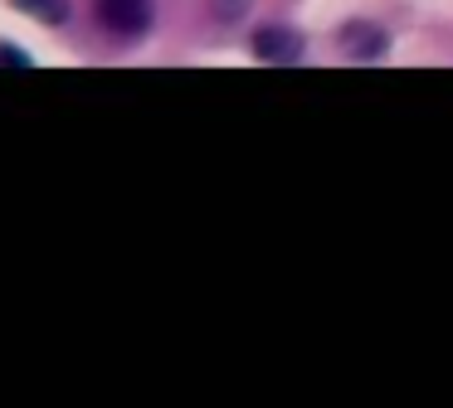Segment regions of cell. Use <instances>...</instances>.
Returning <instances> with one entry per match:
<instances>
[{
    "instance_id": "6da1fadb",
    "label": "cell",
    "mask_w": 453,
    "mask_h": 408,
    "mask_svg": "<svg viewBox=\"0 0 453 408\" xmlns=\"http://www.w3.org/2000/svg\"><path fill=\"white\" fill-rule=\"evenodd\" d=\"M93 19L112 39H142L157 25V5L151 0H93Z\"/></svg>"
},
{
    "instance_id": "7a4b0ae2",
    "label": "cell",
    "mask_w": 453,
    "mask_h": 408,
    "mask_svg": "<svg viewBox=\"0 0 453 408\" xmlns=\"http://www.w3.org/2000/svg\"><path fill=\"white\" fill-rule=\"evenodd\" d=\"M336 44H342V54L356 58V64H380V58L390 54V34H385L375 19H346Z\"/></svg>"
},
{
    "instance_id": "3957f363",
    "label": "cell",
    "mask_w": 453,
    "mask_h": 408,
    "mask_svg": "<svg viewBox=\"0 0 453 408\" xmlns=\"http://www.w3.org/2000/svg\"><path fill=\"white\" fill-rule=\"evenodd\" d=\"M254 58H264V64H297L303 58V34L293 25H258Z\"/></svg>"
},
{
    "instance_id": "277c9868",
    "label": "cell",
    "mask_w": 453,
    "mask_h": 408,
    "mask_svg": "<svg viewBox=\"0 0 453 408\" xmlns=\"http://www.w3.org/2000/svg\"><path fill=\"white\" fill-rule=\"evenodd\" d=\"M15 10H25L30 19H40V25H69L73 15V0H11Z\"/></svg>"
},
{
    "instance_id": "5b68a950",
    "label": "cell",
    "mask_w": 453,
    "mask_h": 408,
    "mask_svg": "<svg viewBox=\"0 0 453 408\" xmlns=\"http://www.w3.org/2000/svg\"><path fill=\"white\" fill-rule=\"evenodd\" d=\"M210 19H219V25H239V19L249 15V0H205Z\"/></svg>"
},
{
    "instance_id": "8992f818",
    "label": "cell",
    "mask_w": 453,
    "mask_h": 408,
    "mask_svg": "<svg viewBox=\"0 0 453 408\" xmlns=\"http://www.w3.org/2000/svg\"><path fill=\"white\" fill-rule=\"evenodd\" d=\"M0 68H35V58H30V49L0 39Z\"/></svg>"
}]
</instances>
